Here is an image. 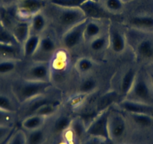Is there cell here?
I'll return each mask as SVG.
<instances>
[{"mask_svg": "<svg viewBox=\"0 0 153 144\" xmlns=\"http://www.w3.org/2000/svg\"><path fill=\"white\" fill-rule=\"evenodd\" d=\"M88 20V18L86 19L81 23L65 31L62 39L65 48L67 49H73L80 45V42L83 40V33Z\"/></svg>", "mask_w": 153, "mask_h": 144, "instance_id": "52a82bcc", "label": "cell"}, {"mask_svg": "<svg viewBox=\"0 0 153 144\" xmlns=\"http://www.w3.org/2000/svg\"><path fill=\"white\" fill-rule=\"evenodd\" d=\"M149 81H150V83H151V86H152V88L153 89V69L152 70L151 73H150L149 74Z\"/></svg>", "mask_w": 153, "mask_h": 144, "instance_id": "60d3db41", "label": "cell"}, {"mask_svg": "<svg viewBox=\"0 0 153 144\" xmlns=\"http://www.w3.org/2000/svg\"><path fill=\"white\" fill-rule=\"evenodd\" d=\"M93 1H95V2H100V0H93Z\"/></svg>", "mask_w": 153, "mask_h": 144, "instance_id": "ee69618b", "label": "cell"}, {"mask_svg": "<svg viewBox=\"0 0 153 144\" xmlns=\"http://www.w3.org/2000/svg\"><path fill=\"white\" fill-rule=\"evenodd\" d=\"M19 0H1V5L5 7H11L14 5H16Z\"/></svg>", "mask_w": 153, "mask_h": 144, "instance_id": "f35d334b", "label": "cell"}, {"mask_svg": "<svg viewBox=\"0 0 153 144\" xmlns=\"http://www.w3.org/2000/svg\"><path fill=\"white\" fill-rule=\"evenodd\" d=\"M59 102L57 101L47 103V104H43V105L38 107V109L34 112L33 114H37V115H40L42 116V117L49 118L50 117H51V116H53L56 113V111L59 108Z\"/></svg>", "mask_w": 153, "mask_h": 144, "instance_id": "484cf974", "label": "cell"}, {"mask_svg": "<svg viewBox=\"0 0 153 144\" xmlns=\"http://www.w3.org/2000/svg\"><path fill=\"white\" fill-rule=\"evenodd\" d=\"M86 127L87 125H86L84 120L82 118L73 119L69 130L76 143H80L86 137Z\"/></svg>", "mask_w": 153, "mask_h": 144, "instance_id": "9a60e30c", "label": "cell"}, {"mask_svg": "<svg viewBox=\"0 0 153 144\" xmlns=\"http://www.w3.org/2000/svg\"><path fill=\"white\" fill-rule=\"evenodd\" d=\"M101 26L95 20H88L83 33V40L90 42L101 34Z\"/></svg>", "mask_w": 153, "mask_h": 144, "instance_id": "7402d4cb", "label": "cell"}, {"mask_svg": "<svg viewBox=\"0 0 153 144\" xmlns=\"http://www.w3.org/2000/svg\"><path fill=\"white\" fill-rule=\"evenodd\" d=\"M132 122L141 128H147L153 125V116L143 114H127Z\"/></svg>", "mask_w": 153, "mask_h": 144, "instance_id": "603a6c76", "label": "cell"}, {"mask_svg": "<svg viewBox=\"0 0 153 144\" xmlns=\"http://www.w3.org/2000/svg\"><path fill=\"white\" fill-rule=\"evenodd\" d=\"M104 140L100 138L91 137H86L80 144H103Z\"/></svg>", "mask_w": 153, "mask_h": 144, "instance_id": "74e56055", "label": "cell"}, {"mask_svg": "<svg viewBox=\"0 0 153 144\" xmlns=\"http://www.w3.org/2000/svg\"><path fill=\"white\" fill-rule=\"evenodd\" d=\"M109 44L111 47L112 50L117 53L123 52L126 47V40L124 34L120 30L110 26L108 33Z\"/></svg>", "mask_w": 153, "mask_h": 144, "instance_id": "8fae6325", "label": "cell"}, {"mask_svg": "<svg viewBox=\"0 0 153 144\" xmlns=\"http://www.w3.org/2000/svg\"><path fill=\"white\" fill-rule=\"evenodd\" d=\"M17 45L12 32L0 24V45L17 46Z\"/></svg>", "mask_w": 153, "mask_h": 144, "instance_id": "4316f807", "label": "cell"}, {"mask_svg": "<svg viewBox=\"0 0 153 144\" xmlns=\"http://www.w3.org/2000/svg\"><path fill=\"white\" fill-rule=\"evenodd\" d=\"M7 144H26L25 131L21 129H16Z\"/></svg>", "mask_w": 153, "mask_h": 144, "instance_id": "e575fe53", "label": "cell"}, {"mask_svg": "<svg viewBox=\"0 0 153 144\" xmlns=\"http://www.w3.org/2000/svg\"><path fill=\"white\" fill-rule=\"evenodd\" d=\"M17 129L13 125H0V143L8 139Z\"/></svg>", "mask_w": 153, "mask_h": 144, "instance_id": "d590c367", "label": "cell"}, {"mask_svg": "<svg viewBox=\"0 0 153 144\" xmlns=\"http://www.w3.org/2000/svg\"><path fill=\"white\" fill-rule=\"evenodd\" d=\"M109 44L108 36L104 35H100L89 42V48L94 52H98L107 47Z\"/></svg>", "mask_w": 153, "mask_h": 144, "instance_id": "83f0119b", "label": "cell"}, {"mask_svg": "<svg viewBox=\"0 0 153 144\" xmlns=\"http://www.w3.org/2000/svg\"><path fill=\"white\" fill-rule=\"evenodd\" d=\"M30 22L31 34L40 35L45 30L48 24V20L43 13V11L34 14L29 20Z\"/></svg>", "mask_w": 153, "mask_h": 144, "instance_id": "ac0fdd59", "label": "cell"}, {"mask_svg": "<svg viewBox=\"0 0 153 144\" xmlns=\"http://www.w3.org/2000/svg\"><path fill=\"white\" fill-rule=\"evenodd\" d=\"M56 48V45L53 39L50 36H45V37L41 38L40 44H39V47H38L36 53H41L42 55H51L53 53Z\"/></svg>", "mask_w": 153, "mask_h": 144, "instance_id": "d4e9b609", "label": "cell"}, {"mask_svg": "<svg viewBox=\"0 0 153 144\" xmlns=\"http://www.w3.org/2000/svg\"><path fill=\"white\" fill-rule=\"evenodd\" d=\"M137 54L143 59H150L153 57V42L145 39L137 44L136 48Z\"/></svg>", "mask_w": 153, "mask_h": 144, "instance_id": "44dd1931", "label": "cell"}, {"mask_svg": "<svg viewBox=\"0 0 153 144\" xmlns=\"http://www.w3.org/2000/svg\"><path fill=\"white\" fill-rule=\"evenodd\" d=\"M0 109L9 113L16 112V107L11 98L7 95L0 94Z\"/></svg>", "mask_w": 153, "mask_h": 144, "instance_id": "d6a6232c", "label": "cell"}, {"mask_svg": "<svg viewBox=\"0 0 153 144\" xmlns=\"http://www.w3.org/2000/svg\"><path fill=\"white\" fill-rule=\"evenodd\" d=\"M97 86H98V84H97L96 80L92 77H89L83 80L80 83V86H79V92L83 95L91 94L96 90Z\"/></svg>", "mask_w": 153, "mask_h": 144, "instance_id": "f546056e", "label": "cell"}, {"mask_svg": "<svg viewBox=\"0 0 153 144\" xmlns=\"http://www.w3.org/2000/svg\"><path fill=\"white\" fill-rule=\"evenodd\" d=\"M94 67V62L91 59L87 57H81L78 59L75 64L76 70L80 74H87L88 72L91 71Z\"/></svg>", "mask_w": 153, "mask_h": 144, "instance_id": "f1b7e54d", "label": "cell"}, {"mask_svg": "<svg viewBox=\"0 0 153 144\" xmlns=\"http://www.w3.org/2000/svg\"><path fill=\"white\" fill-rule=\"evenodd\" d=\"M12 134H11V135H12ZM11 136H10V137H8V139H6V140H5L2 141V143H0V144H7V143H8V140H9V139H10V137H11Z\"/></svg>", "mask_w": 153, "mask_h": 144, "instance_id": "b9f144b4", "label": "cell"}, {"mask_svg": "<svg viewBox=\"0 0 153 144\" xmlns=\"http://www.w3.org/2000/svg\"><path fill=\"white\" fill-rule=\"evenodd\" d=\"M26 144H45L48 140V134L43 128L33 131H24Z\"/></svg>", "mask_w": 153, "mask_h": 144, "instance_id": "d6986e66", "label": "cell"}, {"mask_svg": "<svg viewBox=\"0 0 153 144\" xmlns=\"http://www.w3.org/2000/svg\"><path fill=\"white\" fill-rule=\"evenodd\" d=\"M103 144H117V143H115L114 141H113V140H110V138H109V139L104 140V142H103Z\"/></svg>", "mask_w": 153, "mask_h": 144, "instance_id": "ab89813d", "label": "cell"}, {"mask_svg": "<svg viewBox=\"0 0 153 144\" xmlns=\"http://www.w3.org/2000/svg\"><path fill=\"white\" fill-rule=\"evenodd\" d=\"M51 86V82L24 80L13 86V93L19 103L26 104L37 97L45 95Z\"/></svg>", "mask_w": 153, "mask_h": 144, "instance_id": "6da1fadb", "label": "cell"}, {"mask_svg": "<svg viewBox=\"0 0 153 144\" xmlns=\"http://www.w3.org/2000/svg\"><path fill=\"white\" fill-rule=\"evenodd\" d=\"M86 0H48L54 6L60 8H80Z\"/></svg>", "mask_w": 153, "mask_h": 144, "instance_id": "4dcf8cb0", "label": "cell"}, {"mask_svg": "<svg viewBox=\"0 0 153 144\" xmlns=\"http://www.w3.org/2000/svg\"><path fill=\"white\" fill-rule=\"evenodd\" d=\"M124 3H126V2H130V1H132V0H122Z\"/></svg>", "mask_w": 153, "mask_h": 144, "instance_id": "7bdbcfd3", "label": "cell"}, {"mask_svg": "<svg viewBox=\"0 0 153 144\" xmlns=\"http://www.w3.org/2000/svg\"><path fill=\"white\" fill-rule=\"evenodd\" d=\"M48 118L37 114H32L25 117L21 122L24 131H33L43 128Z\"/></svg>", "mask_w": 153, "mask_h": 144, "instance_id": "2e32d148", "label": "cell"}, {"mask_svg": "<svg viewBox=\"0 0 153 144\" xmlns=\"http://www.w3.org/2000/svg\"><path fill=\"white\" fill-rule=\"evenodd\" d=\"M12 113L7 112L0 109V125H12Z\"/></svg>", "mask_w": 153, "mask_h": 144, "instance_id": "8d00e7d4", "label": "cell"}, {"mask_svg": "<svg viewBox=\"0 0 153 144\" xmlns=\"http://www.w3.org/2000/svg\"><path fill=\"white\" fill-rule=\"evenodd\" d=\"M10 8L11 7H5L0 5V24L12 31L18 20H17L16 10L15 13H14Z\"/></svg>", "mask_w": 153, "mask_h": 144, "instance_id": "5bb4252c", "label": "cell"}, {"mask_svg": "<svg viewBox=\"0 0 153 144\" xmlns=\"http://www.w3.org/2000/svg\"><path fill=\"white\" fill-rule=\"evenodd\" d=\"M104 6L110 14H119L123 10L124 2L122 0H105Z\"/></svg>", "mask_w": 153, "mask_h": 144, "instance_id": "1f68e13d", "label": "cell"}, {"mask_svg": "<svg viewBox=\"0 0 153 144\" xmlns=\"http://www.w3.org/2000/svg\"><path fill=\"white\" fill-rule=\"evenodd\" d=\"M127 131V120L123 114L110 111L108 119L109 137L116 143L120 144Z\"/></svg>", "mask_w": 153, "mask_h": 144, "instance_id": "277c9868", "label": "cell"}, {"mask_svg": "<svg viewBox=\"0 0 153 144\" xmlns=\"http://www.w3.org/2000/svg\"><path fill=\"white\" fill-rule=\"evenodd\" d=\"M40 35L31 34L27 40L22 45L23 47V54L26 58H31L35 56L39 47L41 41Z\"/></svg>", "mask_w": 153, "mask_h": 144, "instance_id": "e0dca14e", "label": "cell"}, {"mask_svg": "<svg viewBox=\"0 0 153 144\" xmlns=\"http://www.w3.org/2000/svg\"><path fill=\"white\" fill-rule=\"evenodd\" d=\"M24 80L32 81L50 82L51 70L49 64L46 61L37 62L31 65L25 73Z\"/></svg>", "mask_w": 153, "mask_h": 144, "instance_id": "ba28073f", "label": "cell"}, {"mask_svg": "<svg viewBox=\"0 0 153 144\" xmlns=\"http://www.w3.org/2000/svg\"><path fill=\"white\" fill-rule=\"evenodd\" d=\"M126 98L152 105L153 104V89L149 79H147L143 74L137 73L134 83L126 95Z\"/></svg>", "mask_w": 153, "mask_h": 144, "instance_id": "7a4b0ae2", "label": "cell"}, {"mask_svg": "<svg viewBox=\"0 0 153 144\" xmlns=\"http://www.w3.org/2000/svg\"><path fill=\"white\" fill-rule=\"evenodd\" d=\"M137 74V72L134 68H129L123 74L121 80V83H120V91L125 96H126L131 89L135 80H136Z\"/></svg>", "mask_w": 153, "mask_h": 144, "instance_id": "ffe728a7", "label": "cell"}, {"mask_svg": "<svg viewBox=\"0 0 153 144\" xmlns=\"http://www.w3.org/2000/svg\"><path fill=\"white\" fill-rule=\"evenodd\" d=\"M118 107L126 114H143L153 116V106L126 98L118 104Z\"/></svg>", "mask_w": 153, "mask_h": 144, "instance_id": "30bf717a", "label": "cell"}, {"mask_svg": "<svg viewBox=\"0 0 153 144\" xmlns=\"http://www.w3.org/2000/svg\"><path fill=\"white\" fill-rule=\"evenodd\" d=\"M54 6V5H53ZM56 8V18L64 29H69L87 19L80 8Z\"/></svg>", "mask_w": 153, "mask_h": 144, "instance_id": "5b68a950", "label": "cell"}, {"mask_svg": "<svg viewBox=\"0 0 153 144\" xmlns=\"http://www.w3.org/2000/svg\"><path fill=\"white\" fill-rule=\"evenodd\" d=\"M80 8L83 11L86 18L89 20L109 19L115 16L110 14L104 5H100V2H95L93 0H86Z\"/></svg>", "mask_w": 153, "mask_h": 144, "instance_id": "9c48e42d", "label": "cell"}, {"mask_svg": "<svg viewBox=\"0 0 153 144\" xmlns=\"http://www.w3.org/2000/svg\"><path fill=\"white\" fill-rule=\"evenodd\" d=\"M110 110L109 108L101 111L86 127V137L109 139L108 119Z\"/></svg>", "mask_w": 153, "mask_h": 144, "instance_id": "3957f363", "label": "cell"}, {"mask_svg": "<svg viewBox=\"0 0 153 144\" xmlns=\"http://www.w3.org/2000/svg\"><path fill=\"white\" fill-rule=\"evenodd\" d=\"M73 119L69 116L62 115L59 117L54 122L53 130L57 135L63 134L70 128Z\"/></svg>", "mask_w": 153, "mask_h": 144, "instance_id": "cb8c5ba5", "label": "cell"}, {"mask_svg": "<svg viewBox=\"0 0 153 144\" xmlns=\"http://www.w3.org/2000/svg\"><path fill=\"white\" fill-rule=\"evenodd\" d=\"M48 0H19L16 4V14L20 20H29L34 14L42 11Z\"/></svg>", "mask_w": 153, "mask_h": 144, "instance_id": "8992f818", "label": "cell"}, {"mask_svg": "<svg viewBox=\"0 0 153 144\" xmlns=\"http://www.w3.org/2000/svg\"><path fill=\"white\" fill-rule=\"evenodd\" d=\"M17 62L14 59H5L0 61V74H8L15 70Z\"/></svg>", "mask_w": 153, "mask_h": 144, "instance_id": "836d02e7", "label": "cell"}, {"mask_svg": "<svg viewBox=\"0 0 153 144\" xmlns=\"http://www.w3.org/2000/svg\"><path fill=\"white\" fill-rule=\"evenodd\" d=\"M0 4H1V0H0Z\"/></svg>", "mask_w": 153, "mask_h": 144, "instance_id": "f6af8a7d", "label": "cell"}, {"mask_svg": "<svg viewBox=\"0 0 153 144\" xmlns=\"http://www.w3.org/2000/svg\"><path fill=\"white\" fill-rule=\"evenodd\" d=\"M128 25L135 29L152 30L153 29V17L145 14L134 16L129 19Z\"/></svg>", "mask_w": 153, "mask_h": 144, "instance_id": "4fadbf2b", "label": "cell"}, {"mask_svg": "<svg viewBox=\"0 0 153 144\" xmlns=\"http://www.w3.org/2000/svg\"><path fill=\"white\" fill-rule=\"evenodd\" d=\"M11 32L17 44L22 46L31 35L30 22L25 20H18Z\"/></svg>", "mask_w": 153, "mask_h": 144, "instance_id": "7c38bea8", "label": "cell"}]
</instances>
